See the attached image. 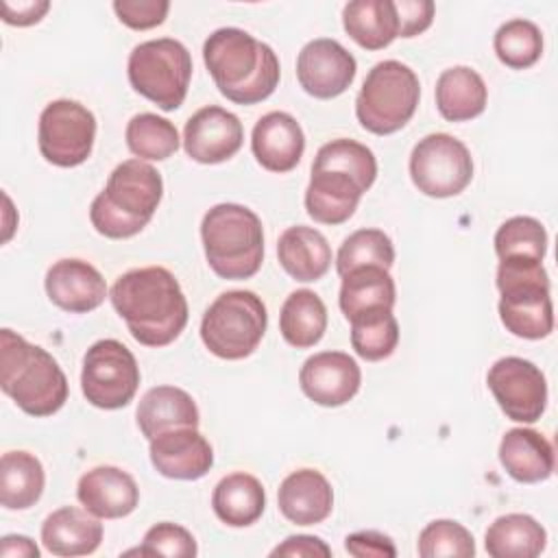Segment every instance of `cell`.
Masks as SVG:
<instances>
[{
    "mask_svg": "<svg viewBox=\"0 0 558 558\" xmlns=\"http://www.w3.org/2000/svg\"><path fill=\"white\" fill-rule=\"evenodd\" d=\"M109 299L131 336L144 347H166L187 325V301L163 266L135 268L116 279Z\"/></svg>",
    "mask_w": 558,
    "mask_h": 558,
    "instance_id": "6da1fadb",
    "label": "cell"
},
{
    "mask_svg": "<svg viewBox=\"0 0 558 558\" xmlns=\"http://www.w3.org/2000/svg\"><path fill=\"white\" fill-rule=\"evenodd\" d=\"M203 61L220 94L235 105L262 102L279 85L275 50L235 26L218 28L205 39Z\"/></svg>",
    "mask_w": 558,
    "mask_h": 558,
    "instance_id": "7a4b0ae2",
    "label": "cell"
},
{
    "mask_svg": "<svg viewBox=\"0 0 558 558\" xmlns=\"http://www.w3.org/2000/svg\"><path fill=\"white\" fill-rule=\"evenodd\" d=\"M0 386L31 416H52L68 401L59 362L11 329L0 331Z\"/></svg>",
    "mask_w": 558,
    "mask_h": 558,
    "instance_id": "3957f363",
    "label": "cell"
},
{
    "mask_svg": "<svg viewBox=\"0 0 558 558\" xmlns=\"http://www.w3.org/2000/svg\"><path fill=\"white\" fill-rule=\"evenodd\" d=\"M161 196L163 181L157 168L126 159L113 168L105 190L92 201L89 220L105 238H131L150 222Z\"/></svg>",
    "mask_w": 558,
    "mask_h": 558,
    "instance_id": "277c9868",
    "label": "cell"
},
{
    "mask_svg": "<svg viewBox=\"0 0 558 558\" xmlns=\"http://www.w3.org/2000/svg\"><path fill=\"white\" fill-rule=\"evenodd\" d=\"M201 238L209 268L222 279H248L264 259V229L259 216L238 203L214 205L201 222Z\"/></svg>",
    "mask_w": 558,
    "mask_h": 558,
    "instance_id": "5b68a950",
    "label": "cell"
},
{
    "mask_svg": "<svg viewBox=\"0 0 558 558\" xmlns=\"http://www.w3.org/2000/svg\"><path fill=\"white\" fill-rule=\"evenodd\" d=\"M499 318L506 331L525 340L547 338L554 329L549 277L543 262L527 257L499 259Z\"/></svg>",
    "mask_w": 558,
    "mask_h": 558,
    "instance_id": "8992f818",
    "label": "cell"
},
{
    "mask_svg": "<svg viewBox=\"0 0 558 558\" xmlns=\"http://www.w3.org/2000/svg\"><path fill=\"white\" fill-rule=\"evenodd\" d=\"M418 98L421 83L414 70L401 61L386 59L368 70L355 98V116L366 131L390 135L410 122Z\"/></svg>",
    "mask_w": 558,
    "mask_h": 558,
    "instance_id": "52a82bcc",
    "label": "cell"
},
{
    "mask_svg": "<svg viewBox=\"0 0 558 558\" xmlns=\"http://www.w3.org/2000/svg\"><path fill=\"white\" fill-rule=\"evenodd\" d=\"M266 325V305L255 292L229 290L205 310L201 340L216 357L244 360L262 342Z\"/></svg>",
    "mask_w": 558,
    "mask_h": 558,
    "instance_id": "ba28073f",
    "label": "cell"
},
{
    "mask_svg": "<svg viewBox=\"0 0 558 558\" xmlns=\"http://www.w3.org/2000/svg\"><path fill=\"white\" fill-rule=\"evenodd\" d=\"M126 74L137 94L163 111H174L183 105L190 87L192 57L172 37L148 39L131 50Z\"/></svg>",
    "mask_w": 558,
    "mask_h": 558,
    "instance_id": "9c48e42d",
    "label": "cell"
},
{
    "mask_svg": "<svg viewBox=\"0 0 558 558\" xmlns=\"http://www.w3.org/2000/svg\"><path fill=\"white\" fill-rule=\"evenodd\" d=\"M140 386V366L135 355L113 338L94 342L81 371V390L85 399L100 410H118L133 401Z\"/></svg>",
    "mask_w": 558,
    "mask_h": 558,
    "instance_id": "30bf717a",
    "label": "cell"
},
{
    "mask_svg": "<svg viewBox=\"0 0 558 558\" xmlns=\"http://www.w3.org/2000/svg\"><path fill=\"white\" fill-rule=\"evenodd\" d=\"M410 177L425 196L449 198L471 183L473 159L458 137L429 133L412 148Z\"/></svg>",
    "mask_w": 558,
    "mask_h": 558,
    "instance_id": "8fae6325",
    "label": "cell"
},
{
    "mask_svg": "<svg viewBox=\"0 0 558 558\" xmlns=\"http://www.w3.org/2000/svg\"><path fill=\"white\" fill-rule=\"evenodd\" d=\"M96 118L76 100L59 98L44 107L37 126L41 157L59 168H74L87 161L94 148Z\"/></svg>",
    "mask_w": 558,
    "mask_h": 558,
    "instance_id": "7c38bea8",
    "label": "cell"
},
{
    "mask_svg": "<svg viewBox=\"0 0 558 558\" xmlns=\"http://www.w3.org/2000/svg\"><path fill=\"white\" fill-rule=\"evenodd\" d=\"M486 384L510 421L536 423L545 412L547 381L530 360L517 355L497 360L486 375Z\"/></svg>",
    "mask_w": 558,
    "mask_h": 558,
    "instance_id": "4fadbf2b",
    "label": "cell"
},
{
    "mask_svg": "<svg viewBox=\"0 0 558 558\" xmlns=\"http://www.w3.org/2000/svg\"><path fill=\"white\" fill-rule=\"evenodd\" d=\"M355 57L336 39H312L296 57V78L301 87L320 100H329L349 89L355 78Z\"/></svg>",
    "mask_w": 558,
    "mask_h": 558,
    "instance_id": "5bb4252c",
    "label": "cell"
},
{
    "mask_svg": "<svg viewBox=\"0 0 558 558\" xmlns=\"http://www.w3.org/2000/svg\"><path fill=\"white\" fill-rule=\"evenodd\" d=\"M362 381L357 362L344 351H320L307 357L299 371V384L307 399L325 408L349 403Z\"/></svg>",
    "mask_w": 558,
    "mask_h": 558,
    "instance_id": "9a60e30c",
    "label": "cell"
},
{
    "mask_svg": "<svg viewBox=\"0 0 558 558\" xmlns=\"http://www.w3.org/2000/svg\"><path fill=\"white\" fill-rule=\"evenodd\" d=\"M244 140L242 122L235 113L209 105L198 109L183 129V148L198 163H220L231 159Z\"/></svg>",
    "mask_w": 558,
    "mask_h": 558,
    "instance_id": "2e32d148",
    "label": "cell"
},
{
    "mask_svg": "<svg viewBox=\"0 0 558 558\" xmlns=\"http://www.w3.org/2000/svg\"><path fill=\"white\" fill-rule=\"evenodd\" d=\"M150 462L163 477L198 480L214 466V449L196 427H177L150 440Z\"/></svg>",
    "mask_w": 558,
    "mask_h": 558,
    "instance_id": "e0dca14e",
    "label": "cell"
},
{
    "mask_svg": "<svg viewBox=\"0 0 558 558\" xmlns=\"http://www.w3.org/2000/svg\"><path fill=\"white\" fill-rule=\"evenodd\" d=\"M44 286L48 299L70 314H87L107 296V283L98 268L76 257L54 262L46 272Z\"/></svg>",
    "mask_w": 558,
    "mask_h": 558,
    "instance_id": "ac0fdd59",
    "label": "cell"
},
{
    "mask_svg": "<svg viewBox=\"0 0 558 558\" xmlns=\"http://www.w3.org/2000/svg\"><path fill=\"white\" fill-rule=\"evenodd\" d=\"M76 497L98 519H122L137 508L140 488L126 471L105 464L81 475Z\"/></svg>",
    "mask_w": 558,
    "mask_h": 558,
    "instance_id": "d6986e66",
    "label": "cell"
},
{
    "mask_svg": "<svg viewBox=\"0 0 558 558\" xmlns=\"http://www.w3.org/2000/svg\"><path fill=\"white\" fill-rule=\"evenodd\" d=\"M251 148L262 168L270 172H290L303 157L305 135L301 124L286 111L262 116L251 133Z\"/></svg>",
    "mask_w": 558,
    "mask_h": 558,
    "instance_id": "ffe728a7",
    "label": "cell"
},
{
    "mask_svg": "<svg viewBox=\"0 0 558 558\" xmlns=\"http://www.w3.org/2000/svg\"><path fill=\"white\" fill-rule=\"evenodd\" d=\"M364 185L349 172L333 168H312L305 190V209L320 225L347 222L364 194Z\"/></svg>",
    "mask_w": 558,
    "mask_h": 558,
    "instance_id": "44dd1931",
    "label": "cell"
},
{
    "mask_svg": "<svg viewBox=\"0 0 558 558\" xmlns=\"http://www.w3.org/2000/svg\"><path fill=\"white\" fill-rule=\"evenodd\" d=\"M277 504L290 523L316 525L331 514L333 490L320 471L299 469L281 482Z\"/></svg>",
    "mask_w": 558,
    "mask_h": 558,
    "instance_id": "7402d4cb",
    "label": "cell"
},
{
    "mask_svg": "<svg viewBox=\"0 0 558 558\" xmlns=\"http://www.w3.org/2000/svg\"><path fill=\"white\" fill-rule=\"evenodd\" d=\"M102 541V523L87 510L63 506L41 523V543L52 556H87Z\"/></svg>",
    "mask_w": 558,
    "mask_h": 558,
    "instance_id": "603a6c76",
    "label": "cell"
},
{
    "mask_svg": "<svg viewBox=\"0 0 558 558\" xmlns=\"http://www.w3.org/2000/svg\"><path fill=\"white\" fill-rule=\"evenodd\" d=\"M499 462L521 484H536L554 473V447L536 429L512 427L499 442Z\"/></svg>",
    "mask_w": 558,
    "mask_h": 558,
    "instance_id": "cb8c5ba5",
    "label": "cell"
},
{
    "mask_svg": "<svg viewBox=\"0 0 558 558\" xmlns=\"http://www.w3.org/2000/svg\"><path fill=\"white\" fill-rule=\"evenodd\" d=\"M281 268L296 281H318L331 266V246L327 238L305 225L288 227L277 242Z\"/></svg>",
    "mask_w": 558,
    "mask_h": 558,
    "instance_id": "d4e9b609",
    "label": "cell"
},
{
    "mask_svg": "<svg viewBox=\"0 0 558 558\" xmlns=\"http://www.w3.org/2000/svg\"><path fill=\"white\" fill-rule=\"evenodd\" d=\"M135 416L140 432L148 440L177 427H198L201 421L192 395L177 386H155L146 390Z\"/></svg>",
    "mask_w": 558,
    "mask_h": 558,
    "instance_id": "484cf974",
    "label": "cell"
},
{
    "mask_svg": "<svg viewBox=\"0 0 558 558\" xmlns=\"http://www.w3.org/2000/svg\"><path fill=\"white\" fill-rule=\"evenodd\" d=\"M486 100L488 89L484 78L466 65H453L436 81V107L449 122L477 118L486 109Z\"/></svg>",
    "mask_w": 558,
    "mask_h": 558,
    "instance_id": "4316f807",
    "label": "cell"
},
{
    "mask_svg": "<svg viewBox=\"0 0 558 558\" xmlns=\"http://www.w3.org/2000/svg\"><path fill=\"white\" fill-rule=\"evenodd\" d=\"M211 508L216 517L231 527L253 525L266 508L264 486L251 473H229L216 484Z\"/></svg>",
    "mask_w": 558,
    "mask_h": 558,
    "instance_id": "83f0119b",
    "label": "cell"
},
{
    "mask_svg": "<svg viewBox=\"0 0 558 558\" xmlns=\"http://www.w3.org/2000/svg\"><path fill=\"white\" fill-rule=\"evenodd\" d=\"M545 543V527L534 517L521 512L497 517L484 534V547L493 558H536Z\"/></svg>",
    "mask_w": 558,
    "mask_h": 558,
    "instance_id": "f1b7e54d",
    "label": "cell"
},
{
    "mask_svg": "<svg viewBox=\"0 0 558 558\" xmlns=\"http://www.w3.org/2000/svg\"><path fill=\"white\" fill-rule=\"evenodd\" d=\"M342 26L366 50H381L399 37L397 11L390 0H353L344 4Z\"/></svg>",
    "mask_w": 558,
    "mask_h": 558,
    "instance_id": "f546056e",
    "label": "cell"
},
{
    "mask_svg": "<svg viewBox=\"0 0 558 558\" xmlns=\"http://www.w3.org/2000/svg\"><path fill=\"white\" fill-rule=\"evenodd\" d=\"M395 299L397 290L388 268L360 266L342 277L338 303L347 320H351L371 310H392Z\"/></svg>",
    "mask_w": 558,
    "mask_h": 558,
    "instance_id": "4dcf8cb0",
    "label": "cell"
},
{
    "mask_svg": "<svg viewBox=\"0 0 558 558\" xmlns=\"http://www.w3.org/2000/svg\"><path fill=\"white\" fill-rule=\"evenodd\" d=\"M46 473L28 451H7L0 460V504L7 510H26L35 506L44 493Z\"/></svg>",
    "mask_w": 558,
    "mask_h": 558,
    "instance_id": "1f68e13d",
    "label": "cell"
},
{
    "mask_svg": "<svg viewBox=\"0 0 558 558\" xmlns=\"http://www.w3.org/2000/svg\"><path fill=\"white\" fill-rule=\"evenodd\" d=\"M327 329V307L312 290H294L281 305L279 331L296 349L314 347Z\"/></svg>",
    "mask_w": 558,
    "mask_h": 558,
    "instance_id": "d6a6232c",
    "label": "cell"
},
{
    "mask_svg": "<svg viewBox=\"0 0 558 558\" xmlns=\"http://www.w3.org/2000/svg\"><path fill=\"white\" fill-rule=\"evenodd\" d=\"M351 347L366 362H379L399 344V323L392 310H371L353 316L351 320Z\"/></svg>",
    "mask_w": 558,
    "mask_h": 558,
    "instance_id": "836d02e7",
    "label": "cell"
},
{
    "mask_svg": "<svg viewBox=\"0 0 558 558\" xmlns=\"http://www.w3.org/2000/svg\"><path fill=\"white\" fill-rule=\"evenodd\" d=\"M126 146L140 159L163 161L179 148V131L177 126L157 116V113H137L129 120L126 131Z\"/></svg>",
    "mask_w": 558,
    "mask_h": 558,
    "instance_id": "e575fe53",
    "label": "cell"
},
{
    "mask_svg": "<svg viewBox=\"0 0 558 558\" xmlns=\"http://www.w3.org/2000/svg\"><path fill=\"white\" fill-rule=\"evenodd\" d=\"M493 46H495L497 59L504 65L512 70H525L541 59L543 35L534 22L514 17L497 28Z\"/></svg>",
    "mask_w": 558,
    "mask_h": 558,
    "instance_id": "d590c367",
    "label": "cell"
},
{
    "mask_svg": "<svg viewBox=\"0 0 558 558\" xmlns=\"http://www.w3.org/2000/svg\"><path fill=\"white\" fill-rule=\"evenodd\" d=\"M395 262L392 240L381 229H357L340 246L336 257V270L344 277L360 266L390 268Z\"/></svg>",
    "mask_w": 558,
    "mask_h": 558,
    "instance_id": "8d00e7d4",
    "label": "cell"
},
{
    "mask_svg": "<svg viewBox=\"0 0 558 558\" xmlns=\"http://www.w3.org/2000/svg\"><path fill=\"white\" fill-rule=\"evenodd\" d=\"M312 168H333L349 172L364 185V190H368L377 177V159L373 150L347 137L323 144L314 157Z\"/></svg>",
    "mask_w": 558,
    "mask_h": 558,
    "instance_id": "74e56055",
    "label": "cell"
},
{
    "mask_svg": "<svg viewBox=\"0 0 558 558\" xmlns=\"http://www.w3.org/2000/svg\"><path fill=\"white\" fill-rule=\"evenodd\" d=\"M495 253L499 259L527 257L543 262L547 253V231L536 218H508L495 233Z\"/></svg>",
    "mask_w": 558,
    "mask_h": 558,
    "instance_id": "f35d334b",
    "label": "cell"
},
{
    "mask_svg": "<svg viewBox=\"0 0 558 558\" xmlns=\"http://www.w3.org/2000/svg\"><path fill=\"white\" fill-rule=\"evenodd\" d=\"M416 551L423 558H471L475 556V541L462 523L436 519L421 530Z\"/></svg>",
    "mask_w": 558,
    "mask_h": 558,
    "instance_id": "ab89813d",
    "label": "cell"
},
{
    "mask_svg": "<svg viewBox=\"0 0 558 558\" xmlns=\"http://www.w3.org/2000/svg\"><path fill=\"white\" fill-rule=\"evenodd\" d=\"M196 541L194 536L177 523L163 521L153 525L142 541V547L126 551L140 556H172V558H192L196 556Z\"/></svg>",
    "mask_w": 558,
    "mask_h": 558,
    "instance_id": "60d3db41",
    "label": "cell"
},
{
    "mask_svg": "<svg viewBox=\"0 0 558 558\" xmlns=\"http://www.w3.org/2000/svg\"><path fill=\"white\" fill-rule=\"evenodd\" d=\"M170 2L166 0H116L113 11L118 20L133 28V31H146L159 26L168 15Z\"/></svg>",
    "mask_w": 558,
    "mask_h": 558,
    "instance_id": "b9f144b4",
    "label": "cell"
},
{
    "mask_svg": "<svg viewBox=\"0 0 558 558\" xmlns=\"http://www.w3.org/2000/svg\"><path fill=\"white\" fill-rule=\"evenodd\" d=\"M395 11L399 22V37H414L429 28L436 7L432 0H397Z\"/></svg>",
    "mask_w": 558,
    "mask_h": 558,
    "instance_id": "7bdbcfd3",
    "label": "cell"
},
{
    "mask_svg": "<svg viewBox=\"0 0 558 558\" xmlns=\"http://www.w3.org/2000/svg\"><path fill=\"white\" fill-rule=\"evenodd\" d=\"M344 549L355 558H395L397 547L390 541V536L375 532V530H362L353 532L344 538Z\"/></svg>",
    "mask_w": 558,
    "mask_h": 558,
    "instance_id": "ee69618b",
    "label": "cell"
},
{
    "mask_svg": "<svg viewBox=\"0 0 558 558\" xmlns=\"http://www.w3.org/2000/svg\"><path fill=\"white\" fill-rule=\"evenodd\" d=\"M270 556H290V558H316V556H331V549L325 541L310 534L288 536L281 545H277Z\"/></svg>",
    "mask_w": 558,
    "mask_h": 558,
    "instance_id": "f6af8a7d",
    "label": "cell"
},
{
    "mask_svg": "<svg viewBox=\"0 0 558 558\" xmlns=\"http://www.w3.org/2000/svg\"><path fill=\"white\" fill-rule=\"evenodd\" d=\"M50 9L48 0H4L2 2V20L11 26H31L37 24Z\"/></svg>",
    "mask_w": 558,
    "mask_h": 558,
    "instance_id": "bcb514c9",
    "label": "cell"
},
{
    "mask_svg": "<svg viewBox=\"0 0 558 558\" xmlns=\"http://www.w3.org/2000/svg\"><path fill=\"white\" fill-rule=\"evenodd\" d=\"M0 556L2 558H39V547L22 534H7L0 543Z\"/></svg>",
    "mask_w": 558,
    "mask_h": 558,
    "instance_id": "7dc6e473",
    "label": "cell"
}]
</instances>
